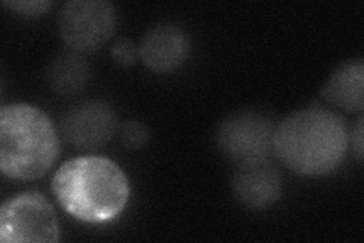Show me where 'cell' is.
<instances>
[{"label":"cell","instance_id":"6da1fadb","mask_svg":"<svg viewBox=\"0 0 364 243\" xmlns=\"http://www.w3.org/2000/svg\"><path fill=\"white\" fill-rule=\"evenodd\" d=\"M349 134L348 123L340 114L313 103L277 125L272 152L301 177H325L343 163Z\"/></svg>","mask_w":364,"mask_h":243},{"label":"cell","instance_id":"5b68a950","mask_svg":"<svg viewBox=\"0 0 364 243\" xmlns=\"http://www.w3.org/2000/svg\"><path fill=\"white\" fill-rule=\"evenodd\" d=\"M117 28V9L108 0H68L60 11L63 43L77 53H93L109 41Z\"/></svg>","mask_w":364,"mask_h":243},{"label":"cell","instance_id":"277c9868","mask_svg":"<svg viewBox=\"0 0 364 243\" xmlns=\"http://www.w3.org/2000/svg\"><path fill=\"white\" fill-rule=\"evenodd\" d=\"M58 217L49 200L40 192H21L0 208L2 243H56Z\"/></svg>","mask_w":364,"mask_h":243},{"label":"cell","instance_id":"9c48e42d","mask_svg":"<svg viewBox=\"0 0 364 243\" xmlns=\"http://www.w3.org/2000/svg\"><path fill=\"white\" fill-rule=\"evenodd\" d=\"M191 52L188 32L173 23H161L147 31L139 44V58L151 72L175 73Z\"/></svg>","mask_w":364,"mask_h":243},{"label":"cell","instance_id":"7c38bea8","mask_svg":"<svg viewBox=\"0 0 364 243\" xmlns=\"http://www.w3.org/2000/svg\"><path fill=\"white\" fill-rule=\"evenodd\" d=\"M120 143L128 150H140L149 143L151 133L147 126L139 120L128 119L119 125L117 130Z\"/></svg>","mask_w":364,"mask_h":243},{"label":"cell","instance_id":"5bb4252c","mask_svg":"<svg viewBox=\"0 0 364 243\" xmlns=\"http://www.w3.org/2000/svg\"><path fill=\"white\" fill-rule=\"evenodd\" d=\"M111 58L122 67H131L139 58V46L129 38H119L111 46Z\"/></svg>","mask_w":364,"mask_h":243},{"label":"cell","instance_id":"8fae6325","mask_svg":"<svg viewBox=\"0 0 364 243\" xmlns=\"http://www.w3.org/2000/svg\"><path fill=\"white\" fill-rule=\"evenodd\" d=\"M91 78V66L82 53L68 51L49 64L46 79L55 95L72 98L81 93Z\"/></svg>","mask_w":364,"mask_h":243},{"label":"cell","instance_id":"52a82bcc","mask_svg":"<svg viewBox=\"0 0 364 243\" xmlns=\"http://www.w3.org/2000/svg\"><path fill=\"white\" fill-rule=\"evenodd\" d=\"M60 128L70 146L95 150L104 148L117 134L119 120L116 110L107 100L88 99L75 103L63 114Z\"/></svg>","mask_w":364,"mask_h":243},{"label":"cell","instance_id":"8992f818","mask_svg":"<svg viewBox=\"0 0 364 243\" xmlns=\"http://www.w3.org/2000/svg\"><path fill=\"white\" fill-rule=\"evenodd\" d=\"M277 122L258 110L237 111L219 125L215 143L225 158L235 165L267 158L272 152Z\"/></svg>","mask_w":364,"mask_h":243},{"label":"cell","instance_id":"3957f363","mask_svg":"<svg viewBox=\"0 0 364 243\" xmlns=\"http://www.w3.org/2000/svg\"><path fill=\"white\" fill-rule=\"evenodd\" d=\"M60 149L58 131L41 108L9 103L0 110V169L5 177L18 181L44 177Z\"/></svg>","mask_w":364,"mask_h":243},{"label":"cell","instance_id":"ba28073f","mask_svg":"<svg viewBox=\"0 0 364 243\" xmlns=\"http://www.w3.org/2000/svg\"><path fill=\"white\" fill-rule=\"evenodd\" d=\"M234 198L247 210H267L281 200L282 177L267 158L237 165L231 180Z\"/></svg>","mask_w":364,"mask_h":243},{"label":"cell","instance_id":"9a60e30c","mask_svg":"<svg viewBox=\"0 0 364 243\" xmlns=\"http://www.w3.org/2000/svg\"><path fill=\"white\" fill-rule=\"evenodd\" d=\"M349 145H352V150L357 157L360 163H363L364 157V120L363 115L357 120V125L352 128V133L349 134Z\"/></svg>","mask_w":364,"mask_h":243},{"label":"cell","instance_id":"7a4b0ae2","mask_svg":"<svg viewBox=\"0 0 364 243\" xmlns=\"http://www.w3.org/2000/svg\"><path fill=\"white\" fill-rule=\"evenodd\" d=\"M63 210L85 224H105L127 207L131 195L123 169L108 157L82 155L65 161L52 178Z\"/></svg>","mask_w":364,"mask_h":243},{"label":"cell","instance_id":"4fadbf2b","mask_svg":"<svg viewBox=\"0 0 364 243\" xmlns=\"http://www.w3.org/2000/svg\"><path fill=\"white\" fill-rule=\"evenodd\" d=\"M4 6L13 11V13L25 17H40L48 13V11L55 5L52 0H18V2H11V0H4Z\"/></svg>","mask_w":364,"mask_h":243},{"label":"cell","instance_id":"30bf717a","mask_svg":"<svg viewBox=\"0 0 364 243\" xmlns=\"http://www.w3.org/2000/svg\"><path fill=\"white\" fill-rule=\"evenodd\" d=\"M321 96L334 108L361 114L364 110L363 60H350L338 66L322 87Z\"/></svg>","mask_w":364,"mask_h":243}]
</instances>
